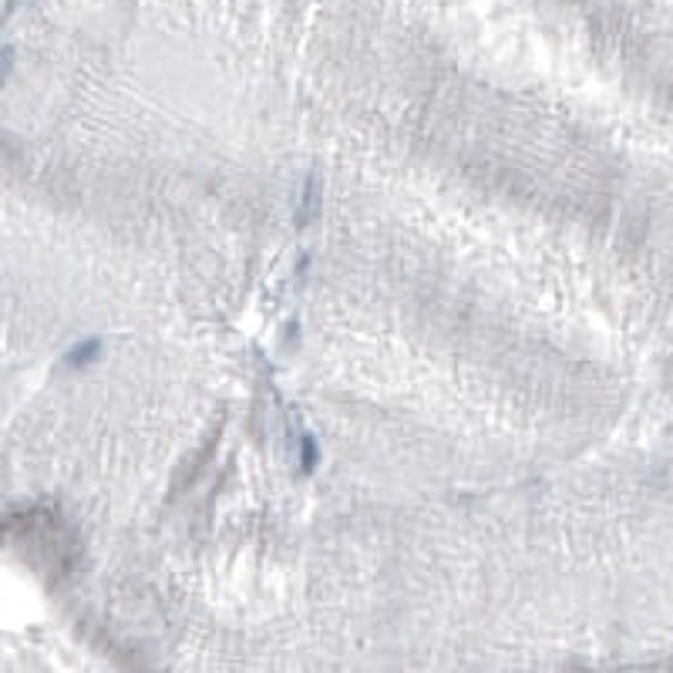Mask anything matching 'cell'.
Here are the masks:
<instances>
[{"label": "cell", "instance_id": "6da1fadb", "mask_svg": "<svg viewBox=\"0 0 673 673\" xmlns=\"http://www.w3.org/2000/svg\"><path fill=\"white\" fill-rule=\"evenodd\" d=\"M98 347H101L98 341H84V343H78V347H72V351H68V357H64V364H72V367L88 364V361H91V357L98 354Z\"/></svg>", "mask_w": 673, "mask_h": 673}, {"label": "cell", "instance_id": "7a4b0ae2", "mask_svg": "<svg viewBox=\"0 0 673 673\" xmlns=\"http://www.w3.org/2000/svg\"><path fill=\"white\" fill-rule=\"evenodd\" d=\"M313 465H317V451H313V441H303V472H313Z\"/></svg>", "mask_w": 673, "mask_h": 673}]
</instances>
